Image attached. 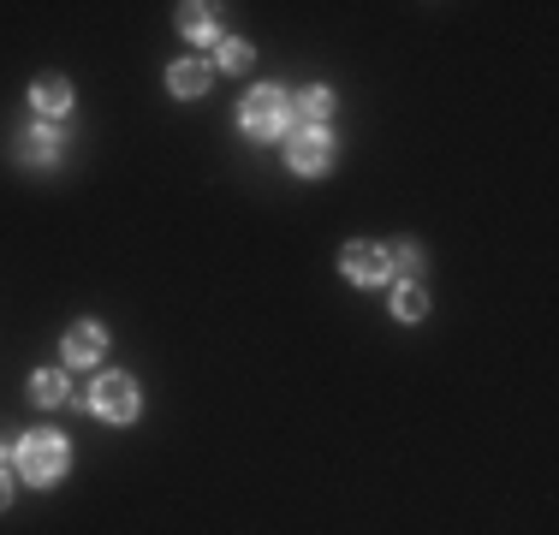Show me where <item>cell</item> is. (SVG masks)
<instances>
[{"mask_svg":"<svg viewBox=\"0 0 559 535\" xmlns=\"http://www.w3.org/2000/svg\"><path fill=\"white\" fill-rule=\"evenodd\" d=\"M7 506H12V470L0 464V512H7Z\"/></svg>","mask_w":559,"mask_h":535,"instance_id":"cell-16","label":"cell"},{"mask_svg":"<svg viewBox=\"0 0 559 535\" xmlns=\"http://www.w3.org/2000/svg\"><path fill=\"white\" fill-rule=\"evenodd\" d=\"M387 268L405 279H417V268H423V245L417 238H399V245H387Z\"/></svg>","mask_w":559,"mask_h":535,"instance_id":"cell-13","label":"cell"},{"mask_svg":"<svg viewBox=\"0 0 559 535\" xmlns=\"http://www.w3.org/2000/svg\"><path fill=\"white\" fill-rule=\"evenodd\" d=\"M84 405H90V416H101V423H132L144 411V393H137L132 375H101Z\"/></svg>","mask_w":559,"mask_h":535,"instance_id":"cell-3","label":"cell"},{"mask_svg":"<svg viewBox=\"0 0 559 535\" xmlns=\"http://www.w3.org/2000/svg\"><path fill=\"white\" fill-rule=\"evenodd\" d=\"M221 72H250L257 66V54H250V42H238V36H226L221 42V60H214Z\"/></svg>","mask_w":559,"mask_h":535,"instance_id":"cell-15","label":"cell"},{"mask_svg":"<svg viewBox=\"0 0 559 535\" xmlns=\"http://www.w3.org/2000/svg\"><path fill=\"white\" fill-rule=\"evenodd\" d=\"M393 315H399V322H423V315H428V291L417 286V279H399V286H393Z\"/></svg>","mask_w":559,"mask_h":535,"instance_id":"cell-11","label":"cell"},{"mask_svg":"<svg viewBox=\"0 0 559 535\" xmlns=\"http://www.w3.org/2000/svg\"><path fill=\"white\" fill-rule=\"evenodd\" d=\"M286 167L303 173V178L327 173V167H334V137H327L322 125H298V132L286 137Z\"/></svg>","mask_w":559,"mask_h":535,"instance_id":"cell-4","label":"cell"},{"mask_svg":"<svg viewBox=\"0 0 559 535\" xmlns=\"http://www.w3.org/2000/svg\"><path fill=\"white\" fill-rule=\"evenodd\" d=\"M179 30L190 42H214V36H221V12L214 7H179Z\"/></svg>","mask_w":559,"mask_h":535,"instance_id":"cell-10","label":"cell"},{"mask_svg":"<svg viewBox=\"0 0 559 535\" xmlns=\"http://www.w3.org/2000/svg\"><path fill=\"white\" fill-rule=\"evenodd\" d=\"M18 149H24V161H54L60 155V132L42 120V125H30V132L18 137Z\"/></svg>","mask_w":559,"mask_h":535,"instance_id":"cell-12","label":"cell"},{"mask_svg":"<svg viewBox=\"0 0 559 535\" xmlns=\"http://www.w3.org/2000/svg\"><path fill=\"white\" fill-rule=\"evenodd\" d=\"M209 78H214L209 60H173L167 89H173V96H202V89H209Z\"/></svg>","mask_w":559,"mask_h":535,"instance_id":"cell-8","label":"cell"},{"mask_svg":"<svg viewBox=\"0 0 559 535\" xmlns=\"http://www.w3.org/2000/svg\"><path fill=\"white\" fill-rule=\"evenodd\" d=\"M339 268H346V279H351V286H387V279H393L387 250L370 245V238H358V245H346V250H339Z\"/></svg>","mask_w":559,"mask_h":535,"instance_id":"cell-5","label":"cell"},{"mask_svg":"<svg viewBox=\"0 0 559 535\" xmlns=\"http://www.w3.org/2000/svg\"><path fill=\"white\" fill-rule=\"evenodd\" d=\"M238 125H245V137H257V144L286 137V132H291V101H286V89H274V84L250 89V101L238 108Z\"/></svg>","mask_w":559,"mask_h":535,"instance_id":"cell-2","label":"cell"},{"mask_svg":"<svg viewBox=\"0 0 559 535\" xmlns=\"http://www.w3.org/2000/svg\"><path fill=\"white\" fill-rule=\"evenodd\" d=\"M30 399L36 405H60V399H66V375H60V369H36V375H30Z\"/></svg>","mask_w":559,"mask_h":535,"instance_id":"cell-14","label":"cell"},{"mask_svg":"<svg viewBox=\"0 0 559 535\" xmlns=\"http://www.w3.org/2000/svg\"><path fill=\"white\" fill-rule=\"evenodd\" d=\"M60 351H66L72 369H90L96 357L108 351V327H101V322H72L66 327V346H60Z\"/></svg>","mask_w":559,"mask_h":535,"instance_id":"cell-6","label":"cell"},{"mask_svg":"<svg viewBox=\"0 0 559 535\" xmlns=\"http://www.w3.org/2000/svg\"><path fill=\"white\" fill-rule=\"evenodd\" d=\"M72 464V446L66 435H54V428H36V435L18 440V476L30 482V488H54L60 476H66Z\"/></svg>","mask_w":559,"mask_h":535,"instance_id":"cell-1","label":"cell"},{"mask_svg":"<svg viewBox=\"0 0 559 535\" xmlns=\"http://www.w3.org/2000/svg\"><path fill=\"white\" fill-rule=\"evenodd\" d=\"M30 108L42 113V120H60V113L72 108V84L54 78V72H48V78H36V84H30Z\"/></svg>","mask_w":559,"mask_h":535,"instance_id":"cell-7","label":"cell"},{"mask_svg":"<svg viewBox=\"0 0 559 535\" xmlns=\"http://www.w3.org/2000/svg\"><path fill=\"white\" fill-rule=\"evenodd\" d=\"M327 113H334V89L327 84H310L298 101H291V120H303V125H322Z\"/></svg>","mask_w":559,"mask_h":535,"instance_id":"cell-9","label":"cell"}]
</instances>
